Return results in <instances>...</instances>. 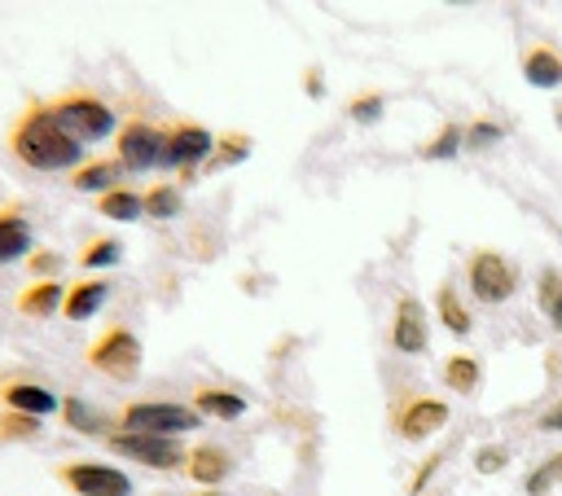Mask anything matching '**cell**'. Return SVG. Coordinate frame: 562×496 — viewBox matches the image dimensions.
Here are the masks:
<instances>
[{
    "instance_id": "cell-37",
    "label": "cell",
    "mask_w": 562,
    "mask_h": 496,
    "mask_svg": "<svg viewBox=\"0 0 562 496\" xmlns=\"http://www.w3.org/2000/svg\"><path fill=\"white\" fill-rule=\"evenodd\" d=\"M544 465H549V474H553V478H558V483H562V456H549V461H544Z\"/></svg>"
},
{
    "instance_id": "cell-21",
    "label": "cell",
    "mask_w": 562,
    "mask_h": 496,
    "mask_svg": "<svg viewBox=\"0 0 562 496\" xmlns=\"http://www.w3.org/2000/svg\"><path fill=\"white\" fill-rule=\"evenodd\" d=\"M443 382H448L457 395H474V391H479V382H483V369H479V360H474V356L457 351V356H448V360H443Z\"/></svg>"
},
{
    "instance_id": "cell-19",
    "label": "cell",
    "mask_w": 562,
    "mask_h": 496,
    "mask_svg": "<svg viewBox=\"0 0 562 496\" xmlns=\"http://www.w3.org/2000/svg\"><path fill=\"white\" fill-rule=\"evenodd\" d=\"M119 158L110 162V158H92V162H83L79 171H70V184L75 189H83V193H110V189H119L114 180H119Z\"/></svg>"
},
{
    "instance_id": "cell-23",
    "label": "cell",
    "mask_w": 562,
    "mask_h": 496,
    "mask_svg": "<svg viewBox=\"0 0 562 496\" xmlns=\"http://www.w3.org/2000/svg\"><path fill=\"white\" fill-rule=\"evenodd\" d=\"M435 298H439V316H443V325H448L452 334H470V329H474V320H470L465 303L457 298V290H452L448 281L439 285V294H435Z\"/></svg>"
},
{
    "instance_id": "cell-18",
    "label": "cell",
    "mask_w": 562,
    "mask_h": 496,
    "mask_svg": "<svg viewBox=\"0 0 562 496\" xmlns=\"http://www.w3.org/2000/svg\"><path fill=\"white\" fill-rule=\"evenodd\" d=\"M193 408H198L202 417L233 421V417H241V413H246V395L224 391V386H202V391H193Z\"/></svg>"
},
{
    "instance_id": "cell-36",
    "label": "cell",
    "mask_w": 562,
    "mask_h": 496,
    "mask_svg": "<svg viewBox=\"0 0 562 496\" xmlns=\"http://www.w3.org/2000/svg\"><path fill=\"white\" fill-rule=\"evenodd\" d=\"M549 320H553V325H558V329H562V294H558V298H553V307H549Z\"/></svg>"
},
{
    "instance_id": "cell-34",
    "label": "cell",
    "mask_w": 562,
    "mask_h": 496,
    "mask_svg": "<svg viewBox=\"0 0 562 496\" xmlns=\"http://www.w3.org/2000/svg\"><path fill=\"white\" fill-rule=\"evenodd\" d=\"M31 268H35V272H53V268H57V255H53V250H35V255H31Z\"/></svg>"
},
{
    "instance_id": "cell-1",
    "label": "cell",
    "mask_w": 562,
    "mask_h": 496,
    "mask_svg": "<svg viewBox=\"0 0 562 496\" xmlns=\"http://www.w3.org/2000/svg\"><path fill=\"white\" fill-rule=\"evenodd\" d=\"M9 149L31 171H79L83 167V145L61 132L48 101H35L18 114V123L9 127Z\"/></svg>"
},
{
    "instance_id": "cell-9",
    "label": "cell",
    "mask_w": 562,
    "mask_h": 496,
    "mask_svg": "<svg viewBox=\"0 0 562 496\" xmlns=\"http://www.w3.org/2000/svg\"><path fill=\"white\" fill-rule=\"evenodd\" d=\"M162 145H167V132H162V127H154V123H145V119H132V123L119 132V140H114L119 167H123V171H149V167L162 162Z\"/></svg>"
},
{
    "instance_id": "cell-32",
    "label": "cell",
    "mask_w": 562,
    "mask_h": 496,
    "mask_svg": "<svg viewBox=\"0 0 562 496\" xmlns=\"http://www.w3.org/2000/svg\"><path fill=\"white\" fill-rule=\"evenodd\" d=\"M474 461H479V470H483V474H496V470L505 465V448H479V456H474Z\"/></svg>"
},
{
    "instance_id": "cell-15",
    "label": "cell",
    "mask_w": 562,
    "mask_h": 496,
    "mask_svg": "<svg viewBox=\"0 0 562 496\" xmlns=\"http://www.w3.org/2000/svg\"><path fill=\"white\" fill-rule=\"evenodd\" d=\"M31 241H35V237H31L26 215H22L18 206H0V268L26 259V255H31Z\"/></svg>"
},
{
    "instance_id": "cell-13",
    "label": "cell",
    "mask_w": 562,
    "mask_h": 496,
    "mask_svg": "<svg viewBox=\"0 0 562 496\" xmlns=\"http://www.w3.org/2000/svg\"><path fill=\"white\" fill-rule=\"evenodd\" d=\"M110 298V285L101 277H88V281H75L66 285V298H61V316L66 320H92Z\"/></svg>"
},
{
    "instance_id": "cell-29",
    "label": "cell",
    "mask_w": 562,
    "mask_h": 496,
    "mask_svg": "<svg viewBox=\"0 0 562 496\" xmlns=\"http://www.w3.org/2000/svg\"><path fill=\"white\" fill-rule=\"evenodd\" d=\"M382 110H386V97H382V92H360V97L347 101V114H351L356 123H378Z\"/></svg>"
},
{
    "instance_id": "cell-2",
    "label": "cell",
    "mask_w": 562,
    "mask_h": 496,
    "mask_svg": "<svg viewBox=\"0 0 562 496\" xmlns=\"http://www.w3.org/2000/svg\"><path fill=\"white\" fill-rule=\"evenodd\" d=\"M48 110H53V119L61 123V132L70 136V140H79V145H97V140H105L110 132H114V110L101 101V97H92V92H83V88H75V92H61L57 101H48Z\"/></svg>"
},
{
    "instance_id": "cell-22",
    "label": "cell",
    "mask_w": 562,
    "mask_h": 496,
    "mask_svg": "<svg viewBox=\"0 0 562 496\" xmlns=\"http://www.w3.org/2000/svg\"><path fill=\"white\" fill-rule=\"evenodd\" d=\"M246 154H250V136H241V132H224V136H215V154H211L206 171L233 167V162H241Z\"/></svg>"
},
{
    "instance_id": "cell-14",
    "label": "cell",
    "mask_w": 562,
    "mask_h": 496,
    "mask_svg": "<svg viewBox=\"0 0 562 496\" xmlns=\"http://www.w3.org/2000/svg\"><path fill=\"white\" fill-rule=\"evenodd\" d=\"M184 474L193 478V483H224L228 474H233V456L224 452V448H215V443H198V448H189V456H184Z\"/></svg>"
},
{
    "instance_id": "cell-10",
    "label": "cell",
    "mask_w": 562,
    "mask_h": 496,
    "mask_svg": "<svg viewBox=\"0 0 562 496\" xmlns=\"http://www.w3.org/2000/svg\"><path fill=\"white\" fill-rule=\"evenodd\" d=\"M391 421H395L400 439H430L435 430H443L448 404H443V399H430V395H408V399L395 404Z\"/></svg>"
},
{
    "instance_id": "cell-24",
    "label": "cell",
    "mask_w": 562,
    "mask_h": 496,
    "mask_svg": "<svg viewBox=\"0 0 562 496\" xmlns=\"http://www.w3.org/2000/svg\"><path fill=\"white\" fill-rule=\"evenodd\" d=\"M61 413H66V426L79 430V435H101V430H105V413L88 408L79 395H70V399L61 404Z\"/></svg>"
},
{
    "instance_id": "cell-38",
    "label": "cell",
    "mask_w": 562,
    "mask_h": 496,
    "mask_svg": "<svg viewBox=\"0 0 562 496\" xmlns=\"http://www.w3.org/2000/svg\"><path fill=\"white\" fill-rule=\"evenodd\" d=\"M558 127H562V105H558Z\"/></svg>"
},
{
    "instance_id": "cell-16",
    "label": "cell",
    "mask_w": 562,
    "mask_h": 496,
    "mask_svg": "<svg viewBox=\"0 0 562 496\" xmlns=\"http://www.w3.org/2000/svg\"><path fill=\"white\" fill-rule=\"evenodd\" d=\"M518 61H522L527 83H536V88H558V83H562V53H558V48H549V44H527Z\"/></svg>"
},
{
    "instance_id": "cell-33",
    "label": "cell",
    "mask_w": 562,
    "mask_h": 496,
    "mask_svg": "<svg viewBox=\"0 0 562 496\" xmlns=\"http://www.w3.org/2000/svg\"><path fill=\"white\" fill-rule=\"evenodd\" d=\"M540 430H544V435H553V430H562V399H558V404H553V408H549V413L540 417Z\"/></svg>"
},
{
    "instance_id": "cell-28",
    "label": "cell",
    "mask_w": 562,
    "mask_h": 496,
    "mask_svg": "<svg viewBox=\"0 0 562 496\" xmlns=\"http://www.w3.org/2000/svg\"><path fill=\"white\" fill-rule=\"evenodd\" d=\"M40 435V417H26V413H0V439H35Z\"/></svg>"
},
{
    "instance_id": "cell-8",
    "label": "cell",
    "mask_w": 562,
    "mask_h": 496,
    "mask_svg": "<svg viewBox=\"0 0 562 496\" xmlns=\"http://www.w3.org/2000/svg\"><path fill=\"white\" fill-rule=\"evenodd\" d=\"M53 474L79 496H132V478L105 461H61Z\"/></svg>"
},
{
    "instance_id": "cell-6",
    "label": "cell",
    "mask_w": 562,
    "mask_h": 496,
    "mask_svg": "<svg viewBox=\"0 0 562 496\" xmlns=\"http://www.w3.org/2000/svg\"><path fill=\"white\" fill-rule=\"evenodd\" d=\"M162 132H167V145H162V167H171V171L189 176L193 167L211 162V154H215V136H211L202 123L176 119V123H167Z\"/></svg>"
},
{
    "instance_id": "cell-27",
    "label": "cell",
    "mask_w": 562,
    "mask_h": 496,
    "mask_svg": "<svg viewBox=\"0 0 562 496\" xmlns=\"http://www.w3.org/2000/svg\"><path fill=\"white\" fill-rule=\"evenodd\" d=\"M180 211V193H176V184H154L149 193H145V215H154V219H171Z\"/></svg>"
},
{
    "instance_id": "cell-4",
    "label": "cell",
    "mask_w": 562,
    "mask_h": 496,
    "mask_svg": "<svg viewBox=\"0 0 562 496\" xmlns=\"http://www.w3.org/2000/svg\"><path fill=\"white\" fill-rule=\"evenodd\" d=\"M88 360H92L97 373H105V377H114V382H132V377L140 373L145 351H140V338H136L127 325H110V329L88 347Z\"/></svg>"
},
{
    "instance_id": "cell-31",
    "label": "cell",
    "mask_w": 562,
    "mask_h": 496,
    "mask_svg": "<svg viewBox=\"0 0 562 496\" xmlns=\"http://www.w3.org/2000/svg\"><path fill=\"white\" fill-rule=\"evenodd\" d=\"M558 294H562V277H558L553 268H549V272H540V307H544V312L553 307V298H558Z\"/></svg>"
},
{
    "instance_id": "cell-11",
    "label": "cell",
    "mask_w": 562,
    "mask_h": 496,
    "mask_svg": "<svg viewBox=\"0 0 562 496\" xmlns=\"http://www.w3.org/2000/svg\"><path fill=\"white\" fill-rule=\"evenodd\" d=\"M426 342H430L426 307H422L413 294H400V303H395V320H391V347L404 351V356H422Z\"/></svg>"
},
{
    "instance_id": "cell-25",
    "label": "cell",
    "mask_w": 562,
    "mask_h": 496,
    "mask_svg": "<svg viewBox=\"0 0 562 496\" xmlns=\"http://www.w3.org/2000/svg\"><path fill=\"white\" fill-rule=\"evenodd\" d=\"M119 259H123V241L119 237H97V241H88L79 250V263L83 268H114Z\"/></svg>"
},
{
    "instance_id": "cell-20",
    "label": "cell",
    "mask_w": 562,
    "mask_h": 496,
    "mask_svg": "<svg viewBox=\"0 0 562 496\" xmlns=\"http://www.w3.org/2000/svg\"><path fill=\"white\" fill-rule=\"evenodd\" d=\"M97 211H101L105 219H123V224H132V219H140V215H145V198H140L136 189L119 184V189H110V193H101V198H97Z\"/></svg>"
},
{
    "instance_id": "cell-5",
    "label": "cell",
    "mask_w": 562,
    "mask_h": 496,
    "mask_svg": "<svg viewBox=\"0 0 562 496\" xmlns=\"http://www.w3.org/2000/svg\"><path fill=\"white\" fill-rule=\"evenodd\" d=\"M105 448L127 461H140L149 470H176V465L184 470V456H189L176 435H145V430H114L105 439Z\"/></svg>"
},
{
    "instance_id": "cell-3",
    "label": "cell",
    "mask_w": 562,
    "mask_h": 496,
    "mask_svg": "<svg viewBox=\"0 0 562 496\" xmlns=\"http://www.w3.org/2000/svg\"><path fill=\"white\" fill-rule=\"evenodd\" d=\"M123 430H145V435H184L202 426V413L189 404H171V399H132L119 408Z\"/></svg>"
},
{
    "instance_id": "cell-30",
    "label": "cell",
    "mask_w": 562,
    "mask_h": 496,
    "mask_svg": "<svg viewBox=\"0 0 562 496\" xmlns=\"http://www.w3.org/2000/svg\"><path fill=\"white\" fill-rule=\"evenodd\" d=\"M501 136H505V127H501V123L479 119V123H470V127H465V149H487V145H496Z\"/></svg>"
},
{
    "instance_id": "cell-7",
    "label": "cell",
    "mask_w": 562,
    "mask_h": 496,
    "mask_svg": "<svg viewBox=\"0 0 562 496\" xmlns=\"http://www.w3.org/2000/svg\"><path fill=\"white\" fill-rule=\"evenodd\" d=\"M465 277H470V290H474L479 303H505L518 290L514 263L505 255H496V250H474L470 263H465Z\"/></svg>"
},
{
    "instance_id": "cell-12",
    "label": "cell",
    "mask_w": 562,
    "mask_h": 496,
    "mask_svg": "<svg viewBox=\"0 0 562 496\" xmlns=\"http://www.w3.org/2000/svg\"><path fill=\"white\" fill-rule=\"evenodd\" d=\"M0 404L9 413H26V417H48L61 408V399L44 386V382H31V377H9L0 382Z\"/></svg>"
},
{
    "instance_id": "cell-35",
    "label": "cell",
    "mask_w": 562,
    "mask_h": 496,
    "mask_svg": "<svg viewBox=\"0 0 562 496\" xmlns=\"http://www.w3.org/2000/svg\"><path fill=\"white\" fill-rule=\"evenodd\" d=\"M307 92H312V97H321V92H325V83H321V75H316V70H307Z\"/></svg>"
},
{
    "instance_id": "cell-17",
    "label": "cell",
    "mask_w": 562,
    "mask_h": 496,
    "mask_svg": "<svg viewBox=\"0 0 562 496\" xmlns=\"http://www.w3.org/2000/svg\"><path fill=\"white\" fill-rule=\"evenodd\" d=\"M61 298H66V285L40 277V281H31L18 294V312H26V316H53V312H61Z\"/></svg>"
},
{
    "instance_id": "cell-26",
    "label": "cell",
    "mask_w": 562,
    "mask_h": 496,
    "mask_svg": "<svg viewBox=\"0 0 562 496\" xmlns=\"http://www.w3.org/2000/svg\"><path fill=\"white\" fill-rule=\"evenodd\" d=\"M461 145H465V127L443 123V127L435 132V140H426V145H422V158H430V162H435V158H452Z\"/></svg>"
}]
</instances>
